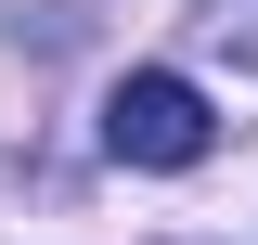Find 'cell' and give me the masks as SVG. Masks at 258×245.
Masks as SVG:
<instances>
[{
	"mask_svg": "<svg viewBox=\"0 0 258 245\" xmlns=\"http://www.w3.org/2000/svg\"><path fill=\"white\" fill-rule=\"evenodd\" d=\"M207 39H220L232 65H258V0H207Z\"/></svg>",
	"mask_w": 258,
	"mask_h": 245,
	"instance_id": "2",
	"label": "cell"
},
{
	"mask_svg": "<svg viewBox=\"0 0 258 245\" xmlns=\"http://www.w3.org/2000/svg\"><path fill=\"white\" fill-rule=\"evenodd\" d=\"M103 155H116V168H207V155H220V116H207L194 78L129 65L116 91H103Z\"/></svg>",
	"mask_w": 258,
	"mask_h": 245,
	"instance_id": "1",
	"label": "cell"
}]
</instances>
